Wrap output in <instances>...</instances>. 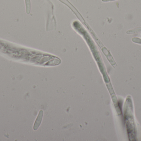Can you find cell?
<instances>
[{"label":"cell","instance_id":"1","mask_svg":"<svg viewBox=\"0 0 141 141\" xmlns=\"http://www.w3.org/2000/svg\"><path fill=\"white\" fill-rule=\"evenodd\" d=\"M140 32H141V27H139L135 28L132 30H128L126 33L127 34H136Z\"/></svg>","mask_w":141,"mask_h":141},{"label":"cell","instance_id":"2","mask_svg":"<svg viewBox=\"0 0 141 141\" xmlns=\"http://www.w3.org/2000/svg\"><path fill=\"white\" fill-rule=\"evenodd\" d=\"M26 3L27 6V11L28 13H29L30 11V0H26Z\"/></svg>","mask_w":141,"mask_h":141},{"label":"cell","instance_id":"3","mask_svg":"<svg viewBox=\"0 0 141 141\" xmlns=\"http://www.w3.org/2000/svg\"><path fill=\"white\" fill-rule=\"evenodd\" d=\"M132 41L134 43H137L141 44V39L137 37H134L132 39Z\"/></svg>","mask_w":141,"mask_h":141},{"label":"cell","instance_id":"4","mask_svg":"<svg viewBox=\"0 0 141 141\" xmlns=\"http://www.w3.org/2000/svg\"><path fill=\"white\" fill-rule=\"evenodd\" d=\"M116 0H102V1L103 2L111 1H114Z\"/></svg>","mask_w":141,"mask_h":141}]
</instances>
